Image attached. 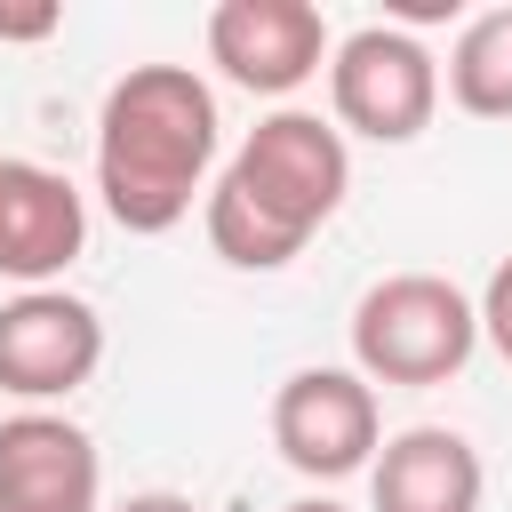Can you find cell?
I'll list each match as a JSON object with an SVG mask.
<instances>
[{
	"label": "cell",
	"mask_w": 512,
	"mask_h": 512,
	"mask_svg": "<svg viewBox=\"0 0 512 512\" xmlns=\"http://www.w3.org/2000/svg\"><path fill=\"white\" fill-rule=\"evenodd\" d=\"M112 512H200L192 496H176V488H136L128 504H112Z\"/></svg>",
	"instance_id": "5bb4252c"
},
{
	"label": "cell",
	"mask_w": 512,
	"mask_h": 512,
	"mask_svg": "<svg viewBox=\"0 0 512 512\" xmlns=\"http://www.w3.org/2000/svg\"><path fill=\"white\" fill-rule=\"evenodd\" d=\"M0 512H104V456L56 408L0 416Z\"/></svg>",
	"instance_id": "ba28073f"
},
{
	"label": "cell",
	"mask_w": 512,
	"mask_h": 512,
	"mask_svg": "<svg viewBox=\"0 0 512 512\" xmlns=\"http://www.w3.org/2000/svg\"><path fill=\"white\" fill-rule=\"evenodd\" d=\"M64 16L56 8H0V40H48Z\"/></svg>",
	"instance_id": "4fadbf2b"
},
{
	"label": "cell",
	"mask_w": 512,
	"mask_h": 512,
	"mask_svg": "<svg viewBox=\"0 0 512 512\" xmlns=\"http://www.w3.org/2000/svg\"><path fill=\"white\" fill-rule=\"evenodd\" d=\"M280 512H352V504H336V496H296V504H280Z\"/></svg>",
	"instance_id": "9a60e30c"
},
{
	"label": "cell",
	"mask_w": 512,
	"mask_h": 512,
	"mask_svg": "<svg viewBox=\"0 0 512 512\" xmlns=\"http://www.w3.org/2000/svg\"><path fill=\"white\" fill-rule=\"evenodd\" d=\"M480 344H496V360L512 368V256L488 272V288H480Z\"/></svg>",
	"instance_id": "7c38bea8"
},
{
	"label": "cell",
	"mask_w": 512,
	"mask_h": 512,
	"mask_svg": "<svg viewBox=\"0 0 512 512\" xmlns=\"http://www.w3.org/2000/svg\"><path fill=\"white\" fill-rule=\"evenodd\" d=\"M352 192V152H344V128L320 120V112H264L240 152L224 160V176L208 184L200 200V224H208V248L232 264V272H280L304 256V240L344 208Z\"/></svg>",
	"instance_id": "7a4b0ae2"
},
{
	"label": "cell",
	"mask_w": 512,
	"mask_h": 512,
	"mask_svg": "<svg viewBox=\"0 0 512 512\" xmlns=\"http://www.w3.org/2000/svg\"><path fill=\"white\" fill-rule=\"evenodd\" d=\"M272 448L304 480H352V472H368L376 448H384L376 384L360 368H296L272 392Z\"/></svg>",
	"instance_id": "5b68a950"
},
{
	"label": "cell",
	"mask_w": 512,
	"mask_h": 512,
	"mask_svg": "<svg viewBox=\"0 0 512 512\" xmlns=\"http://www.w3.org/2000/svg\"><path fill=\"white\" fill-rule=\"evenodd\" d=\"M104 368V320L72 288H16L0 304V392L24 408L72 400Z\"/></svg>",
	"instance_id": "8992f818"
},
{
	"label": "cell",
	"mask_w": 512,
	"mask_h": 512,
	"mask_svg": "<svg viewBox=\"0 0 512 512\" xmlns=\"http://www.w3.org/2000/svg\"><path fill=\"white\" fill-rule=\"evenodd\" d=\"M224 120L192 64H128L96 112V200L120 232L160 240L208 192Z\"/></svg>",
	"instance_id": "6da1fadb"
},
{
	"label": "cell",
	"mask_w": 512,
	"mask_h": 512,
	"mask_svg": "<svg viewBox=\"0 0 512 512\" xmlns=\"http://www.w3.org/2000/svg\"><path fill=\"white\" fill-rule=\"evenodd\" d=\"M488 464L448 424H408L368 464V512H480Z\"/></svg>",
	"instance_id": "30bf717a"
},
{
	"label": "cell",
	"mask_w": 512,
	"mask_h": 512,
	"mask_svg": "<svg viewBox=\"0 0 512 512\" xmlns=\"http://www.w3.org/2000/svg\"><path fill=\"white\" fill-rule=\"evenodd\" d=\"M80 248H88V200L72 192V176L0 152V280L56 288Z\"/></svg>",
	"instance_id": "9c48e42d"
},
{
	"label": "cell",
	"mask_w": 512,
	"mask_h": 512,
	"mask_svg": "<svg viewBox=\"0 0 512 512\" xmlns=\"http://www.w3.org/2000/svg\"><path fill=\"white\" fill-rule=\"evenodd\" d=\"M448 96L472 120H512V8H480L448 48Z\"/></svg>",
	"instance_id": "8fae6325"
},
{
	"label": "cell",
	"mask_w": 512,
	"mask_h": 512,
	"mask_svg": "<svg viewBox=\"0 0 512 512\" xmlns=\"http://www.w3.org/2000/svg\"><path fill=\"white\" fill-rule=\"evenodd\" d=\"M328 56L336 40L312 0H216L208 8V64L248 96H296Z\"/></svg>",
	"instance_id": "52a82bcc"
},
{
	"label": "cell",
	"mask_w": 512,
	"mask_h": 512,
	"mask_svg": "<svg viewBox=\"0 0 512 512\" xmlns=\"http://www.w3.org/2000/svg\"><path fill=\"white\" fill-rule=\"evenodd\" d=\"M480 352V304L440 272H392L352 304V368L368 384L432 392Z\"/></svg>",
	"instance_id": "3957f363"
},
{
	"label": "cell",
	"mask_w": 512,
	"mask_h": 512,
	"mask_svg": "<svg viewBox=\"0 0 512 512\" xmlns=\"http://www.w3.org/2000/svg\"><path fill=\"white\" fill-rule=\"evenodd\" d=\"M328 112L344 136L416 144L440 112V56L400 24H360L328 56Z\"/></svg>",
	"instance_id": "277c9868"
}]
</instances>
